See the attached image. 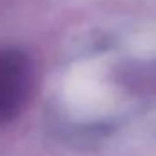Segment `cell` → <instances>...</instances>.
<instances>
[{
    "label": "cell",
    "instance_id": "cell-1",
    "mask_svg": "<svg viewBox=\"0 0 156 156\" xmlns=\"http://www.w3.org/2000/svg\"><path fill=\"white\" fill-rule=\"evenodd\" d=\"M35 71L20 49H0V125L15 120L33 94Z\"/></svg>",
    "mask_w": 156,
    "mask_h": 156
}]
</instances>
